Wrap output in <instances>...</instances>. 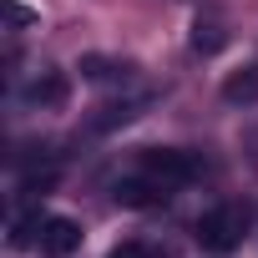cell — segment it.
Masks as SVG:
<instances>
[{"mask_svg": "<svg viewBox=\"0 0 258 258\" xmlns=\"http://www.w3.org/2000/svg\"><path fill=\"white\" fill-rule=\"evenodd\" d=\"M16 243L36 248L41 258H71L81 248V223H71L61 213H31L16 223Z\"/></svg>", "mask_w": 258, "mask_h": 258, "instance_id": "obj_1", "label": "cell"}, {"mask_svg": "<svg viewBox=\"0 0 258 258\" xmlns=\"http://www.w3.org/2000/svg\"><path fill=\"white\" fill-rule=\"evenodd\" d=\"M248 228H253V208L248 203H218V208H208L203 218H198V248H208V253H233L243 238H248Z\"/></svg>", "mask_w": 258, "mask_h": 258, "instance_id": "obj_2", "label": "cell"}, {"mask_svg": "<svg viewBox=\"0 0 258 258\" xmlns=\"http://www.w3.org/2000/svg\"><path fill=\"white\" fill-rule=\"evenodd\" d=\"M142 172H152L167 187H187V182L203 177V162L182 147H152V152H142Z\"/></svg>", "mask_w": 258, "mask_h": 258, "instance_id": "obj_3", "label": "cell"}, {"mask_svg": "<svg viewBox=\"0 0 258 258\" xmlns=\"http://www.w3.org/2000/svg\"><path fill=\"white\" fill-rule=\"evenodd\" d=\"M111 198H116V208L142 213V208H162V203L172 198V187H167V182H157L152 172H137V177H121V182L111 187Z\"/></svg>", "mask_w": 258, "mask_h": 258, "instance_id": "obj_4", "label": "cell"}, {"mask_svg": "<svg viewBox=\"0 0 258 258\" xmlns=\"http://www.w3.org/2000/svg\"><path fill=\"white\" fill-rule=\"evenodd\" d=\"M66 76L61 71H36L26 86H21V101L31 106V111H56V106H66Z\"/></svg>", "mask_w": 258, "mask_h": 258, "instance_id": "obj_5", "label": "cell"}, {"mask_svg": "<svg viewBox=\"0 0 258 258\" xmlns=\"http://www.w3.org/2000/svg\"><path fill=\"white\" fill-rule=\"evenodd\" d=\"M81 76L96 86H126L137 71H132V61H116V56H81Z\"/></svg>", "mask_w": 258, "mask_h": 258, "instance_id": "obj_6", "label": "cell"}, {"mask_svg": "<svg viewBox=\"0 0 258 258\" xmlns=\"http://www.w3.org/2000/svg\"><path fill=\"white\" fill-rule=\"evenodd\" d=\"M142 111H147V101H142V96H126V101H106V106H96V116H91V132H116V126L137 121Z\"/></svg>", "mask_w": 258, "mask_h": 258, "instance_id": "obj_7", "label": "cell"}, {"mask_svg": "<svg viewBox=\"0 0 258 258\" xmlns=\"http://www.w3.org/2000/svg\"><path fill=\"white\" fill-rule=\"evenodd\" d=\"M223 101H233V106H248V101H258V66H243V71H233V76L223 81Z\"/></svg>", "mask_w": 258, "mask_h": 258, "instance_id": "obj_8", "label": "cell"}, {"mask_svg": "<svg viewBox=\"0 0 258 258\" xmlns=\"http://www.w3.org/2000/svg\"><path fill=\"white\" fill-rule=\"evenodd\" d=\"M223 41H228V36H223V26H218V21H198V31H192V51H198V56L223 51Z\"/></svg>", "mask_w": 258, "mask_h": 258, "instance_id": "obj_9", "label": "cell"}, {"mask_svg": "<svg viewBox=\"0 0 258 258\" xmlns=\"http://www.w3.org/2000/svg\"><path fill=\"white\" fill-rule=\"evenodd\" d=\"M106 258H152V248H147V243H121V248H111Z\"/></svg>", "mask_w": 258, "mask_h": 258, "instance_id": "obj_10", "label": "cell"}]
</instances>
